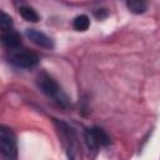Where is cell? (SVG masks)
Segmentation results:
<instances>
[{"mask_svg": "<svg viewBox=\"0 0 160 160\" xmlns=\"http://www.w3.org/2000/svg\"><path fill=\"white\" fill-rule=\"evenodd\" d=\"M12 25H14V22H12L11 16L4 11H0V30H2L4 32L10 31Z\"/></svg>", "mask_w": 160, "mask_h": 160, "instance_id": "11", "label": "cell"}, {"mask_svg": "<svg viewBox=\"0 0 160 160\" xmlns=\"http://www.w3.org/2000/svg\"><path fill=\"white\" fill-rule=\"evenodd\" d=\"M0 41L9 49V50H15V49H19L20 45H21V39H20V35L16 32V31H5L0 35Z\"/></svg>", "mask_w": 160, "mask_h": 160, "instance_id": "7", "label": "cell"}, {"mask_svg": "<svg viewBox=\"0 0 160 160\" xmlns=\"http://www.w3.org/2000/svg\"><path fill=\"white\" fill-rule=\"evenodd\" d=\"M39 89L48 96L54 102H56L61 108H69L70 106V100L68 95L62 91L61 86L56 82L54 78H51L46 72H40L38 79H36Z\"/></svg>", "mask_w": 160, "mask_h": 160, "instance_id": "1", "label": "cell"}, {"mask_svg": "<svg viewBox=\"0 0 160 160\" xmlns=\"http://www.w3.org/2000/svg\"><path fill=\"white\" fill-rule=\"evenodd\" d=\"M126 6L128 9L134 12V14H142L146 11L148 9V5L145 1H140V0H131V1H128L126 2Z\"/></svg>", "mask_w": 160, "mask_h": 160, "instance_id": "8", "label": "cell"}, {"mask_svg": "<svg viewBox=\"0 0 160 160\" xmlns=\"http://www.w3.org/2000/svg\"><path fill=\"white\" fill-rule=\"evenodd\" d=\"M72 26L75 30L78 31H85L88 30V28L90 26V19L86 15H79L74 19L72 21Z\"/></svg>", "mask_w": 160, "mask_h": 160, "instance_id": "9", "label": "cell"}, {"mask_svg": "<svg viewBox=\"0 0 160 160\" xmlns=\"http://www.w3.org/2000/svg\"><path fill=\"white\" fill-rule=\"evenodd\" d=\"M25 34L35 45H38L40 48H44V49L54 48V41L51 40V38H49L46 34H44L36 29H28Z\"/></svg>", "mask_w": 160, "mask_h": 160, "instance_id": "6", "label": "cell"}, {"mask_svg": "<svg viewBox=\"0 0 160 160\" xmlns=\"http://www.w3.org/2000/svg\"><path fill=\"white\" fill-rule=\"evenodd\" d=\"M9 60L15 66L22 68V69H31V68L36 66L39 62V58L36 54H34L26 49H20V48L15 49V50H10Z\"/></svg>", "mask_w": 160, "mask_h": 160, "instance_id": "4", "label": "cell"}, {"mask_svg": "<svg viewBox=\"0 0 160 160\" xmlns=\"http://www.w3.org/2000/svg\"><path fill=\"white\" fill-rule=\"evenodd\" d=\"M106 15H108V12H106L105 9H99V11H95V16L99 18V19H102V18H105Z\"/></svg>", "mask_w": 160, "mask_h": 160, "instance_id": "12", "label": "cell"}, {"mask_svg": "<svg viewBox=\"0 0 160 160\" xmlns=\"http://www.w3.org/2000/svg\"><path fill=\"white\" fill-rule=\"evenodd\" d=\"M85 141L89 149L96 150L101 146H106L110 142L106 132L100 128H91L85 131Z\"/></svg>", "mask_w": 160, "mask_h": 160, "instance_id": "5", "label": "cell"}, {"mask_svg": "<svg viewBox=\"0 0 160 160\" xmlns=\"http://www.w3.org/2000/svg\"><path fill=\"white\" fill-rule=\"evenodd\" d=\"M20 15L26 20V21H30V22H36L39 20V15L38 12L30 8V6H21L20 8Z\"/></svg>", "mask_w": 160, "mask_h": 160, "instance_id": "10", "label": "cell"}, {"mask_svg": "<svg viewBox=\"0 0 160 160\" xmlns=\"http://www.w3.org/2000/svg\"><path fill=\"white\" fill-rule=\"evenodd\" d=\"M0 152L5 160L18 159V141L14 131L4 125H0Z\"/></svg>", "mask_w": 160, "mask_h": 160, "instance_id": "3", "label": "cell"}, {"mask_svg": "<svg viewBox=\"0 0 160 160\" xmlns=\"http://www.w3.org/2000/svg\"><path fill=\"white\" fill-rule=\"evenodd\" d=\"M54 124L59 135V139L65 149V152L68 155L69 160H75L76 156V150H78V138L75 134V130L66 124L62 120L59 119H54Z\"/></svg>", "mask_w": 160, "mask_h": 160, "instance_id": "2", "label": "cell"}]
</instances>
